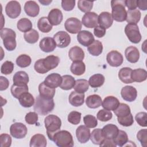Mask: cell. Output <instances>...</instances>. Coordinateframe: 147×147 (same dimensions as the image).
<instances>
[{"instance_id": "6da1fadb", "label": "cell", "mask_w": 147, "mask_h": 147, "mask_svg": "<svg viewBox=\"0 0 147 147\" xmlns=\"http://www.w3.org/2000/svg\"><path fill=\"white\" fill-rule=\"evenodd\" d=\"M59 62L60 59L58 56L49 55L44 59L37 60L34 63V68L37 72L44 74L57 67Z\"/></svg>"}, {"instance_id": "7a4b0ae2", "label": "cell", "mask_w": 147, "mask_h": 147, "mask_svg": "<svg viewBox=\"0 0 147 147\" xmlns=\"http://www.w3.org/2000/svg\"><path fill=\"white\" fill-rule=\"evenodd\" d=\"M55 107V103L53 99H45L40 95L36 98L34 105V110L41 115H45L51 112Z\"/></svg>"}, {"instance_id": "3957f363", "label": "cell", "mask_w": 147, "mask_h": 147, "mask_svg": "<svg viewBox=\"0 0 147 147\" xmlns=\"http://www.w3.org/2000/svg\"><path fill=\"white\" fill-rule=\"evenodd\" d=\"M59 147H72L74 145L72 134L67 130H59L55 133L52 140Z\"/></svg>"}, {"instance_id": "277c9868", "label": "cell", "mask_w": 147, "mask_h": 147, "mask_svg": "<svg viewBox=\"0 0 147 147\" xmlns=\"http://www.w3.org/2000/svg\"><path fill=\"white\" fill-rule=\"evenodd\" d=\"M111 16L115 21L123 22L126 18V10L124 0H113L111 1Z\"/></svg>"}, {"instance_id": "5b68a950", "label": "cell", "mask_w": 147, "mask_h": 147, "mask_svg": "<svg viewBox=\"0 0 147 147\" xmlns=\"http://www.w3.org/2000/svg\"><path fill=\"white\" fill-rule=\"evenodd\" d=\"M44 123L47 129V136L49 139L52 140L53 134L60 129L61 126V119L59 117L53 114H51L45 117Z\"/></svg>"}, {"instance_id": "8992f818", "label": "cell", "mask_w": 147, "mask_h": 147, "mask_svg": "<svg viewBox=\"0 0 147 147\" xmlns=\"http://www.w3.org/2000/svg\"><path fill=\"white\" fill-rule=\"evenodd\" d=\"M0 35L5 48L9 51H14L17 46L15 32L11 29L3 28L1 29Z\"/></svg>"}, {"instance_id": "52a82bcc", "label": "cell", "mask_w": 147, "mask_h": 147, "mask_svg": "<svg viewBox=\"0 0 147 147\" xmlns=\"http://www.w3.org/2000/svg\"><path fill=\"white\" fill-rule=\"evenodd\" d=\"M125 33L129 40L134 44H138L141 40L138 26L135 24H128L125 28Z\"/></svg>"}, {"instance_id": "ba28073f", "label": "cell", "mask_w": 147, "mask_h": 147, "mask_svg": "<svg viewBox=\"0 0 147 147\" xmlns=\"http://www.w3.org/2000/svg\"><path fill=\"white\" fill-rule=\"evenodd\" d=\"M28 132L26 126L21 122H15L10 127V133L12 137L17 139L24 138Z\"/></svg>"}, {"instance_id": "9c48e42d", "label": "cell", "mask_w": 147, "mask_h": 147, "mask_svg": "<svg viewBox=\"0 0 147 147\" xmlns=\"http://www.w3.org/2000/svg\"><path fill=\"white\" fill-rule=\"evenodd\" d=\"M64 27L66 30L69 33L71 34H76L82 29V24L79 19L75 17H71L65 21Z\"/></svg>"}, {"instance_id": "30bf717a", "label": "cell", "mask_w": 147, "mask_h": 147, "mask_svg": "<svg viewBox=\"0 0 147 147\" xmlns=\"http://www.w3.org/2000/svg\"><path fill=\"white\" fill-rule=\"evenodd\" d=\"M21 11V5L17 1H9L5 7L6 14L10 18H16L20 16Z\"/></svg>"}, {"instance_id": "8fae6325", "label": "cell", "mask_w": 147, "mask_h": 147, "mask_svg": "<svg viewBox=\"0 0 147 147\" xmlns=\"http://www.w3.org/2000/svg\"><path fill=\"white\" fill-rule=\"evenodd\" d=\"M56 45L61 48H65L71 42L70 36L64 31H59L53 36Z\"/></svg>"}, {"instance_id": "7c38bea8", "label": "cell", "mask_w": 147, "mask_h": 147, "mask_svg": "<svg viewBox=\"0 0 147 147\" xmlns=\"http://www.w3.org/2000/svg\"><path fill=\"white\" fill-rule=\"evenodd\" d=\"M82 24L88 28H95L98 25V16L95 12L86 13L82 17Z\"/></svg>"}, {"instance_id": "4fadbf2b", "label": "cell", "mask_w": 147, "mask_h": 147, "mask_svg": "<svg viewBox=\"0 0 147 147\" xmlns=\"http://www.w3.org/2000/svg\"><path fill=\"white\" fill-rule=\"evenodd\" d=\"M106 60L110 66L117 67L122 64L123 57L120 52L113 50L107 53Z\"/></svg>"}, {"instance_id": "5bb4252c", "label": "cell", "mask_w": 147, "mask_h": 147, "mask_svg": "<svg viewBox=\"0 0 147 147\" xmlns=\"http://www.w3.org/2000/svg\"><path fill=\"white\" fill-rule=\"evenodd\" d=\"M79 42L84 47H88L95 40L94 37L91 32L88 30H80L77 36Z\"/></svg>"}, {"instance_id": "9a60e30c", "label": "cell", "mask_w": 147, "mask_h": 147, "mask_svg": "<svg viewBox=\"0 0 147 147\" xmlns=\"http://www.w3.org/2000/svg\"><path fill=\"white\" fill-rule=\"evenodd\" d=\"M121 95L125 100L131 102L136 100L137 96V91L134 87L126 86L122 88Z\"/></svg>"}, {"instance_id": "2e32d148", "label": "cell", "mask_w": 147, "mask_h": 147, "mask_svg": "<svg viewBox=\"0 0 147 147\" xmlns=\"http://www.w3.org/2000/svg\"><path fill=\"white\" fill-rule=\"evenodd\" d=\"M90 130L84 125H80L76 130V136L79 142L84 144L88 142L90 138Z\"/></svg>"}, {"instance_id": "e0dca14e", "label": "cell", "mask_w": 147, "mask_h": 147, "mask_svg": "<svg viewBox=\"0 0 147 147\" xmlns=\"http://www.w3.org/2000/svg\"><path fill=\"white\" fill-rule=\"evenodd\" d=\"M56 44L53 39L51 37H46L41 40L39 47L41 51L44 52H51L55 50L56 47Z\"/></svg>"}, {"instance_id": "ac0fdd59", "label": "cell", "mask_w": 147, "mask_h": 147, "mask_svg": "<svg viewBox=\"0 0 147 147\" xmlns=\"http://www.w3.org/2000/svg\"><path fill=\"white\" fill-rule=\"evenodd\" d=\"M62 80V76L57 73H52L48 75L45 79L44 82L48 87L56 88L60 86Z\"/></svg>"}, {"instance_id": "d6986e66", "label": "cell", "mask_w": 147, "mask_h": 147, "mask_svg": "<svg viewBox=\"0 0 147 147\" xmlns=\"http://www.w3.org/2000/svg\"><path fill=\"white\" fill-rule=\"evenodd\" d=\"M24 10L28 16L35 17L39 14L40 7L36 2L28 1L25 3Z\"/></svg>"}, {"instance_id": "ffe728a7", "label": "cell", "mask_w": 147, "mask_h": 147, "mask_svg": "<svg viewBox=\"0 0 147 147\" xmlns=\"http://www.w3.org/2000/svg\"><path fill=\"white\" fill-rule=\"evenodd\" d=\"M63 16L61 11L58 9H52L48 16V19L52 25H59L63 21Z\"/></svg>"}, {"instance_id": "44dd1931", "label": "cell", "mask_w": 147, "mask_h": 147, "mask_svg": "<svg viewBox=\"0 0 147 147\" xmlns=\"http://www.w3.org/2000/svg\"><path fill=\"white\" fill-rule=\"evenodd\" d=\"M113 20L111 14L107 11L102 12L98 16V24L105 29L109 28L112 25Z\"/></svg>"}, {"instance_id": "7402d4cb", "label": "cell", "mask_w": 147, "mask_h": 147, "mask_svg": "<svg viewBox=\"0 0 147 147\" xmlns=\"http://www.w3.org/2000/svg\"><path fill=\"white\" fill-rule=\"evenodd\" d=\"M125 55L127 60L131 63H137L140 58L138 49L133 46H130L125 49Z\"/></svg>"}, {"instance_id": "603a6c76", "label": "cell", "mask_w": 147, "mask_h": 147, "mask_svg": "<svg viewBox=\"0 0 147 147\" xmlns=\"http://www.w3.org/2000/svg\"><path fill=\"white\" fill-rule=\"evenodd\" d=\"M119 100L115 96H107L102 102V106L106 110L111 111L114 110L119 105Z\"/></svg>"}, {"instance_id": "cb8c5ba5", "label": "cell", "mask_w": 147, "mask_h": 147, "mask_svg": "<svg viewBox=\"0 0 147 147\" xmlns=\"http://www.w3.org/2000/svg\"><path fill=\"white\" fill-rule=\"evenodd\" d=\"M68 56L72 61H82L84 58V52L80 47L74 46L69 49Z\"/></svg>"}, {"instance_id": "d4e9b609", "label": "cell", "mask_w": 147, "mask_h": 147, "mask_svg": "<svg viewBox=\"0 0 147 147\" xmlns=\"http://www.w3.org/2000/svg\"><path fill=\"white\" fill-rule=\"evenodd\" d=\"M84 94L75 91L71 92L68 97L69 103L75 107L82 106L84 102Z\"/></svg>"}, {"instance_id": "484cf974", "label": "cell", "mask_w": 147, "mask_h": 147, "mask_svg": "<svg viewBox=\"0 0 147 147\" xmlns=\"http://www.w3.org/2000/svg\"><path fill=\"white\" fill-rule=\"evenodd\" d=\"M38 91L40 95L45 99H53L55 94V88L47 86L44 82H42L38 86Z\"/></svg>"}, {"instance_id": "4316f807", "label": "cell", "mask_w": 147, "mask_h": 147, "mask_svg": "<svg viewBox=\"0 0 147 147\" xmlns=\"http://www.w3.org/2000/svg\"><path fill=\"white\" fill-rule=\"evenodd\" d=\"M102 130L105 138L113 140V138L117 136L119 129L116 125L109 123L104 126Z\"/></svg>"}, {"instance_id": "83f0119b", "label": "cell", "mask_w": 147, "mask_h": 147, "mask_svg": "<svg viewBox=\"0 0 147 147\" xmlns=\"http://www.w3.org/2000/svg\"><path fill=\"white\" fill-rule=\"evenodd\" d=\"M28 86L26 84H14L11 87V93L12 95L17 99H18L19 97L24 93L28 92Z\"/></svg>"}, {"instance_id": "f1b7e54d", "label": "cell", "mask_w": 147, "mask_h": 147, "mask_svg": "<svg viewBox=\"0 0 147 147\" xmlns=\"http://www.w3.org/2000/svg\"><path fill=\"white\" fill-rule=\"evenodd\" d=\"M29 146L30 147H45L47 146L45 137L41 134H34L30 139Z\"/></svg>"}, {"instance_id": "f546056e", "label": "cell", "mask_w": 147, "mask_h": 147, "mask_svg": "<svg viewBox=\"0 0 147 147\" xmlns=\"http://www.w3.org/2000/svg\"><path fill=\"white\" fill-rule=\"evenodd\" d=\"M18 100L20 105L22 107H24L26 108L32 107L35 102L34 97L30 93L28 92L22 94L19 97Z\"/></svg>"}, {"instance_id": "4dcf8cb0", "label": "cell", "mask_w": 147, "mask_h": 147, "mask_svg": "<svg viewBox=\"0 0 147 147\" xmlns=\"http://www.w3.org/2000/svg\"><path fill=\"white\" fill-rule=\"evenodd\" d=\"M102 100L99 95L93 94L87 96L86 100V104L90 109H96L102 105Z\"/></svg>"}, {"instance_id": "1f68e13d", "label": "cell", "mask_w": 147, "mask_h": 147, "mask_svg": "<svg viewBox=\"0 0 147 147\" xmlns=\"http://www.w3.org/2000/svg\"><path fill=\"white\" fill-rule=\"evenodd\" d=\"M132 69L129 67L122 68L118 72V77L119 79L124 83L128 84L133 82L131 75Z\"/></svg>"}, {"instance_id": "d6a6232c", "label": "cell", "mask_w": 147, "mask_h": 147, "mask_svg": "<svg viewBox=\"0 0 147 147\" xmlns=\"http://www.w3.org/2000/svg\"><path fill=\"white\" fill-rule=\"evenodd\" d=\"M75 80L73 76L69 75H63L62 76L61 83L60 85V88L64 90H69L74 87Z\"/></svg>"}, {"instance_id": "836d02e7", "label": "cell", "mask_w": 147, "mask_h": 147, "mask_svg": "<svg viewBox=\"0 0 147 147\" xmlns=\"http://www.w3.org/2000/svg\"><path fill=\"white\" fill-rule=\"evenodd\" d=\"M131 77L133 82H142L146 80L147 78V72L144 69L137 68L132 70Z\"/></svg>"}, {"instance_id": "e575fe53", "label": "cell", "mask_w": 147, "mask_h": 147, "mask_svg": "<svg viewBox=\"0 0 147 147\" xmlns=\"http://www.w3.org/2000/svg\"><path fill=\"white\" fill-rule=\"evenodd\" d=\"M90 138L94 144L100 145L105 140V137L101 129H95L91 133Z\"/></svg>"}, {"instance_id": "d590c367", "label": "cell", "mask_w": 147, "mask_h": 147, "mask_svg": "<svg viewBox=\"0 0 147 147\" xmlns=\"http://www.w3.org/2000/svg\"><path fill=\"white\" fill-rule=\"evenodd\" d=\"M70 70L73 74L77 76H80L86 71L85 64L82 61H73L71 64Z\"/></svg>"}, {"instance_id": "8d00e7d4", "label": "cell", "mask_w": 147, "mask_h": 147, "mask_svg": "<svg viewBox=\"0 0 147 147\" xmlns=\"http://www.w3.org/2000/svg\"><path fill=\"white\" fill-rule=\"evenodd\" d=\"M105 80V76L101 74H96L89 78L88 83L91 87L98 88L103 84Z\"/></svg>"}, {"instance_id": "74e56055", "label": "cell", "mask_w": 147, "mask_h": 147, "mask_svg": "<svg viewBox=\"0 0 147 147\" xmlns=\"http://www.w3.org/2000/svg\"><path fill=\"white\" fill-rule=\"evenodd\" d=\"M87 51L92 56H99L102 52L103 45L100 41L94 40L91 45L87 47Z\"/></svg>"}, {"instance_id": "f35d334b", "label": "cell", "mask_w": 147, "mask_h": 147, "mask_svg": "<svg viewBox=\"0 0 147 147\" xmlns=\"http://www.w3.org/2000/svg\"><path fill=\"white\" fill-rule=\"evenodd\" d=\"M126 21L129 24H137L140 20L141 13L139 10L134 9L131 10H127L126 11Z\"/></svg>"}, {"instance_id": "ab89813d", "label": "cell", "mask_w": 147, "mask_h": 147, "mask_svg": "<svg viewBox=\"0 0 147 147\" xmlns=\"http://www.w3.org/2000/svg\"><path fill=\"white\" fill-rule=\"evenodd\" d=\"M37 27L42 33H48L52 29V25L49 22L48 17H42L37 22Z\"/></svg>"}, {"instance_id": "60d3db41", "label": "cell", "mask_w": 147, "mask_h": 147, "mask_svg": "<svg viewBox=\"0 0 147 147\" xmlns=\"http://www.w3.org/2000/svg\"><path fill=\"white\" fill-rule=\"evenodd\" d=\"M29 79L28 74L25 71H18L13 76V81L14 84H26L29 82Z\"/></svg>"}, {"instance_id": "b9f144b4", "label": "cell", "mask_w": 147, "mask_h": 147, "mask_svg": "<svg viewBox=\"0 0 147 147\" xmlns=\"http://www.w3.org/2000/svg\"><path fill=\"white\" fill-rule=\"evenodd\" d=\"M17 27L20 31L26 33L32 29V23L28 18H22L17 22Z\"/></svg>"}, {"instance_id": "7bdbcfd3", "label": "cell", "mask_w": 147, "mask_h": 147, "mask_svg": "<svg viewBox=\"0 0 147 147\" xmlns=\"http://www.w3.org/2000/svg\"><path fill=\"white\" fill-rule=\"evenodd\" d=\"M113 141L116 145L120 147L123 146L128 142L127 134L125 131L119 130L117 136L113 138Z\"/></svg>"}, {"instance_id": "ee69618b", "label": "cell", "mask_w": 147, "mask_h": 147, "mask_svg": "<svg viewBox=\"0 0 147 147\" xmlns=\"http://www.w3.org/2000/svg\"><path fill=\"white\" fill-rule=\"evenodd\" d=\"M89 88L88 82L86 79H78L75 81L74 86V90L76 92L79 93L84 94L86 92Z\"/></svg>"}, {"instance_id": "f6af8a7d", "label": "cell", "mask_w": 147, "mask_h": 147, "mask_svg": "<svg viewBox=\"0 0 147 147\" xmlns=\"http://www.w3.org/2000/svg\"><path fill=\"white\" fill-rule=\"evenodd\" d=\"M114 113L118 118L123 117L131 113L130 108L127 104L119 103L117 108L114 110Z\"/></svg>"}, {"instance_id": "bcb514c9", "label": "cell", "mask_w": 147, "mask_h": 147, "mask_svg": "<svg viewBox=\"0 0 147 147\" xmlns=\"http://www.w3.org/2000/svg\"><path fill=\"white\" fill-rule=\"evenodd\" d=\"M25 40L29 44L36 43L39 38V34L35 29H31L30 30L26 32L24 34Z\"/></svg>"}, {"instance_id": "7dc6e473", "label": "cell", "mask_w": 147, "mask_h": 147, "mask_svg": "<svg viewBox=\"0 0 147 147\" xmlns=\"http://www.w3.org/2000/svg\"><path fill=\"white\" fill-rule=\"evenodd\" d=\"M16 64L21 68H25L30 65L32 62L30 57L25 54L20 55L16 59Z\"/></svg>"}, {"instance_id": "c3c4849f", "label": "cell", "mask_w": 147, "mask_h": 147, "mask_svg": "<svg viewBox=\"0 0 147 147\" xmlns=\"http://www.w3.org/2000/svg\"><path fill=\"white\" fill-rule=\"evenodd\" d=\"M94 2L84 0H79L78 2V7L79 9L84 13L90 12L93 7Z\"/></svg>"}, {"instance_id": "681fc988", "label": "cell", "mask_w": 147, "mask_h": 147, "mask_svg": "<svg viewBox=\"0 0 147 147\" xmlns=\"http://www.w3.org/2000/svg\"><path fill=\"white\" fill-rule=\"evenodd\" d=\"M97 119L102 122H106L111 119L113 117V114L111 111L106 110V109H101L100 110L97 114H96Z\"/></svg>"}, {"instance_id": "f907efd6", "label": "cell", "mask_w": 147, "mask_h": 147, "mask_svg": "<svg viewBox=\"0 0 147 147\" xmlns=\"http://www.w3.org/2000/svg\"><path fill=\"white\" fill-rule=\"evenodd\" d=\"M85 126L88 128H94L98 125V121L95 117L92 115H86L83 117Z\"/></svg>"}, {"instance_id": "816d5d0a", "label": "cell", "mask_w": 147, "mask_h": 147, "mask_svg": "<svg viewBox=\"0 0 147 147\" xmlns=\"http://www.w3.org/2000/svg\"><path fill=\"white\" fill-rule=\"evenodd\" d=\"M117 120H118V122L121 125L125 127L131 126L134 123L133 117L131 113L123 117H121V118L117 117Z\"/></svg>"}, {"instance_id": "f5cc1de1", "label": "cell", "mask_w": 147, "mask_h": 147, "mask_svg": "<svg viewBox=\"0 0 147 147\" xmlns=\"http://www.w3.org/2000/svg\"><path fill=\"white\" fill-rule=\"evenodd\" d=\"M81 115L80 112L76 111H71L68 115V121L73 125H78L80 122Z\"/></svg>"}, {"instance_id": "db71d44e", "label": "cell", "mask_w": 147, "mask_h": 147, "mask_svg": "<svg viewBox=\"0 0 147 147\" xmlns=\"http://www.w3.org/2000/svg\"><path fill=\"white\" fill-rule=\"evenodd\" d=\"M14 69V64L10 61H5L1 67V72L4 75L10 74Z\"/></svg>"}, {"instance_id": "11a10c76", "label": "cell", "mask_w": 147, "mask_h": 147, "mask_svg": "<svg viewBox=\"0 0 147 147\" xmlns=\"http://www.w3.org/2000/svg\"><path fill=\"white\" fill-rule=\"evenodd\" d=\"M135 119L138 124L142 127L147 126V113L146 112H139L135 116Z\"/></svg>"}, {"instance_id": "9f6ffc18", "label": "cell", "mask_w": 147, "mask_h": 147, "mask_svg": "<svg viewBox=\"0 0 147 147\" xmlns=\"http://www.w3.org/2000/svg\"><path fill=\"white\" fill-rule=\"evenodd\" d=\"M137 138L140 142L141 145L144 147L147 145V130L146 129H141L137 134Z\"/></svg>"}, {"instance_id": "6f0895ef", "label": "cell", "mask_w": 147, "mask_h": 147, "mask_svg": "<svg viewBox=\"0 0 147 147\" xmlns=\"http://www.w3.org/2000/svg\"><path fill=\"white\" fill-rule=\"evenodd\" d=\"M25 122L29 125H34L38 121V114L36 112H29L25 117Z\"/></svg>"}, {"instance_id": "680465c9", "label": "cell", "mask_w": 147, "mask_h": 147, "mask_svg": "<svg viewBox=\"0 0 147 147\" xmlns=\"http://www.w3.org/2000/svg\"><path fill=\"white\" fill-rule=\"evenodd\" d=\"M0 144L1 147H9L11 144V138L10 135L2 133L0 135Z\"/></svg>"}, {"instance_id": "91938a15", "label": "cell", "mask_w": 147, "mask_h": 147, "mask_svg": "<svg viewBox=\"0 0 147 147\" xmlns=\"http://www.w3.org/2000/svg\"><path fill=\"white\" fill-rule=\"evenodd\" d=\"M75 5V0H63L61 1V7L65 11L72 10Z\"/></svg>"}, {"instance_id": "94428289", "label": "cell", "mask_w": 147, "mask_h": 147, "mask_svg": "<svg viewBox=\"0 0 147 147\" xmlns=\"http://www.w3.org/2000/svg\"><path fill=\"white\" fill-rule=\"evenodd\" d=\"M94 33L96 37L98 38H102L106 34V29L100 26H97L94 28Z\"/></svg>"}, {"instance_id": "6125c7cd", "label": "cell", "mask_w": 147, "mask_h": 147, "mask_svg": "<svg viewBox=\"0 0 147 147\" xmlns=\"http://www.w3.org/2000/svg\"><path fill=\"white\" fill-rule=\"evenodd\" d=\"M0 90L3 91L6 90L9 85V82L8 79L2 76H0Z\"/></svg>"}, {"instance_id": "be15d7a7", "label": "cell", "mask_w": 147, "mask_h": 147, "mask_svg": "<svg viewBox=\"0 0 147 147\" xmlns=\"http://www.w3.org/2000/svg\"><path fill=\"white\" fill-rule=\"evenodd\" d=\"M137 0H125V6L128 8L129 10L136 9L137 6Z\"/></svg>"}, {"instance_id": "e7e4bbea", "label": "cell", "mask_w": 147, "mask_h": 147, "mask_svg": "<svg viewBox=\"0 0 147 147\" xmlns=\"http://www.w3.org/2000/svg\"><path fill=\"white\" fill-rule=\"evenodd\" d=\"M100 146H116V144L114 143L113 140L105 138L103 142L99 145Z\"/></svg>"}, {"instance_id": "03108f58", "label": "cell", "mask_w": 147, "mask_h": 147, "mask_svg": "<svg viewBox=\"0 0 147 147\" xmlns=\"http://www.w3.org/2000/svg\"><path fill=\"white\" fill-rule=\"evenodd\" d=\"M137 6L142 10H146L147 9V1L138 0L137 1Z\"/></svg>"}, {"instance_id": "003e7915", "label": "cell", "mask_w": 147, "mask_h": 147, "mask_svg": "<svg viewBox=\"0 0 147 147\" xmlns=\"http://www.w3.org/2000/svg\"><path fill=\"white\" fill-rule=\"evenodd\" d=\"M40 3L42 4L43 5H48L50 3L52 2V0H39Z\"/></svg>"}]
</instances>
